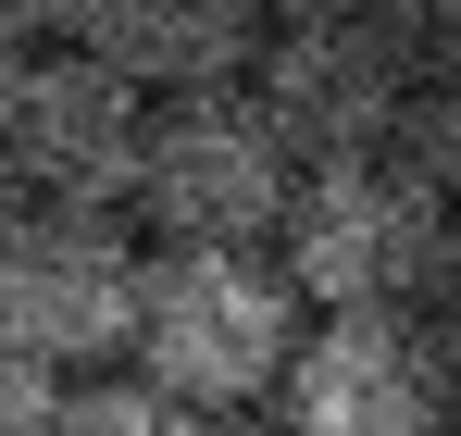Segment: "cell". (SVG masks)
<instances>
[{
	"label": "cell",
	"instance_id": "e0dca14e",
	"mask_svg": "<svg viewBox=\"0 0 461 436\" xmlns=\"http://www.w3.org/2000/svg\"><path fill=\"white\" fill-rule=\"evenodd\" d=\"M13 213H25V200H13V187H0V237H13Z\"/></svg>",
	"mask_w": 461,
	"mask_h": 436
},
{
	"label": "cell",
	"instance_id": "8fae6325",
	"mask_svg": "<svg viewBox=\"0 0 461 436\" xmlns=\"http://www.w3.org/2000/svg\"><path fill=\"white\" fill-rule=\"evenodd\" d=\"M362 25L411 50V75H449L461 63V0H362Z\"/></svg>",
	"mask_w": 461,
	"mask_h": 436
},
{
	"label": "cell",
	"instance_id": "7c38bea8",
	"mask_svg": "<svg viewBox=\"0 0 461 436\" xmlns=\"http://www.w3.org/2000/svg\"><path fill=\"white\" fill-rule=\"evenodd\" d=\"M63 399H76L63 374H38V362L0 350V436H63Z\"/></svg>",
	"mask_w": 461,
	"mask_h": 436
},
{
	"label": "cell",
	"instance_id": "ba28073f",
	"mask_svg": "<svg viewBox=\"0 0 461 436\" xmlns=\"http://www.w3.org/2000/svg\"><path fill=\"white\" fill-rule=\"evenodd\" d=\"M76 50L113 63V75L162 113V100L249 87V63H262V13H249V0H100Z\"/></svg>",
	"mask_w": 461,
	"mask_h": 436
},
{
	"label": "cell",
	"instance_id": "8992f818",
	"mask_svg": "<svg viewBox=\"0 0 461 436\" xmlns=\"http://www.w3.org/2000/svg\"><path fill=\"white\" fill-rule=\"evenodd\" d=\"M249 100H262V125L287 138L300 175H312V162H375V150H399V113H411V50L375 38L362 13L262 25Z\"/></svg>",
	"mask_w": 461,
	"mask_h": 436
},
{
	"label": "cell",
	"instance_id": "5b68a950",
	"mask_svg": "<svg viewBox=\"0 0 461 436\" xmlns=\"http://www.w3.org/2000/svg\"><path fill=\"white\" fill-rule=\"evenodd\" d=\"M138 150H150V100L87 50H25V75L0 87V187L25 213H125Z\"/></svg>",
	"mask_w": 461,
	"mask_h": 436
},
{
	"label": "cell",
	"instance_id": "3957f363",
	"mask_svg": "<svg viewBox=\"0 0 461 436\" xmlns=\"http://www.w3.org/2000/svg\"><path fill=\"white\" fill-rule=\"evenodd\" d=\"M300 200V162L262 125L249 87H212V100H162L150 150H138V200L125 213L150 224L162 250H275V224Z\"/></svg>",
	"mask_w": 461,
	"mask_h": 436
},
{
	"label": "cell",
	"instance_id": "9a60e30c",
	"mask_svg": "<svg viewBox=\"0 0 461 436\" xmlns=\"http://www.w3.org/2000/svg\"><path fill=\"white\" fill-rule=\"evenodd\" d=\"M262 25H312V13H362V0H249Z\"/></svg>",
	"mask_w": 461,
	"mask_h": 436
},
{
	"label": "cell",
	"instance_id": "7a4b0ae2",
	"mask_svg": "<svg viewBox=\"0 0 461 436\" xmlns=\"http://www.w3.org/2000/svg\"><path fill=\"white\" fill-rule=\"evenodd\" d=\"M449 200L375 150V162H312L287 224H275V275L300 287V312H411L437 250H449Z\"/></svg>",
	"mask_w": 461,
	"mask_h": 436
},
{
	"label": "cell",
	"instance_id": "9c48e42d",
	"mask_svg": "<svg viewBox=\"0 0 461 436\" xmlns=\"http://www.w3.org/2000/svg\"><path fill=\"white\" fill-rule=\"evenodd\" d=\"M63 436H212L187 399H162L138 374H87L76 399H63Z\"/></svg>",
	"mask_w": 461,
	"mask_h": 436
},
{
	"label": "cell",
	"instance_id": "52a82bcc",
	"mask_svg": "<svg viewBox=\"0 0 461 436\" xmlns=\"http://www.w3.org/2000/svg\"><path fill=\"white\" fill-rule=\"evenodd\" d=\"M275 412L287 436H449V374L411 312H312Z\"/></svg>",
	"mask_w": 461,
	"mask_h": 436
},
{
	"label": "cell",
	"instance_id": "30bf717a",
	"mask_svg": "<svg viewBox=\"0 0 461 436\" xmlns=\"http://www.w3.org/2000/svg\"><path fill=\"white\" fill-rule=\"evenodd\" d=\"M399 162H411V175H424V187H437V200L461 213V63H449V75H411V113H399Z\"/></svg>",
	"mask_w": 461,
	"mask_h": 436
},
{
	"label": "cell",
	"instance_id": "6da1fadb",
	"mask_svg": "<svg viewBox=\"0 0 461 436\" xmlns=\"http://www.w3.org/2000/svg\"><path fill=\"white\" fill-rule=\"evenodd\" d=\"M300 324L312 312L275 275V250H150L138 262V337H125V362H138V386L187 399L212 424L237 399H275L287 386Z\"/></svg>",
	"mask_w": 461,
	"mask_h": 436
},
{
	"label": "cell",
	"instance_id": "5bb4252c",
	"mask_svg": "<svg viewBox=\"0 0 461 436\" xmlns=\"http://www.w3.org/2000/svg\"><path fill=\"white\" fill-rule=\"evenodd\" d=\"M87 13H100V0H0V38H25V50H76Z\"/></svg>",
	"mask_w": 461,
	"mask_h": 436
},
{
	"label": "cell",
	"instance_id": "4fadbf2b",
	"mask_svg": "<svg viewBox=\"0 0 461 436\" xmlns=\"http://www.w3.org/2000/svg\"><path fill=\"white\" fill-rule=\"evenodd\" d=\"M411 324H424L437 374H461V224H449V250H437V275H424V299H411Z\"/></svg>",
	"mask_w": 461,
	"mask_h": 436
},
{
	"label": "cell",
	"instance_id": "2e32d148",
	"mask_svg": "<svg viewBox=\"0 0 461 436\" xmlns=\"http://www.w3.org/2000/svg\"><path fill=\"white\" fill-rule=\"evenodd\" d=\"M13 75H25V38H0V87H13Z\"/></svg>",
	"mask_w": 461,
	"mask_h": 436
},
{
	"label": "cell",
	"instance_id": "277c9868",
	"mask_svg": "<svg viewBox=\"0 0 461 436\" xmlns=\"http://www.w3.org/2000/svg\"><path fill=\"white\" fill-rule=\"evenodd\" d=\"M138 237L125 213H13L0 237V350L38 374H100L138 337Z\"/></svg>",
	"mask_w": 461,
	"mask_h": 436
}]
</instances>
